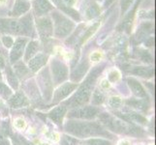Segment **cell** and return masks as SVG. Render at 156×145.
Segmentation results:
<instances>
[{
    "label": "cell",
    "mask_w": 156,
    "mask_h": 145,
    "mask_svg": "<svg viewBox=\"0 0 156 145\" xmlns=\"http://www.w3.org/2000/svg\"><path fill=\"white\" fill-rule=\"evenodd\" d=\"M65 130L69 135L74 136L78 138H92V137H110L112 136L108 132L107 129L101 123L87 120L68 119L64 125Z\"/></svg>",
    "instance_id": "obj_1"
},
{
    "label": "cell",
    "mask_w": 156,
    "mask_h": 145,
    "mask_svg": "<svg viewBox=\"0 0 156 145\" xmlns=\"http://www.w3.org/2000/svg\"><path fill=\"white\" fill-rule=\"evenodd\" d=\"M105 64H101L93 68V70L89 73V74L84 79V81L79 87L76 94H74L69 100L63 102L62 105H65L67 109H74V107L84 105L90 101L91 94L93 92V87L95 85L96 80H97L100 74L104 70Z\"/></svg>",
    "instance_id": "obj_2"
},
{
    "label": "cell",
    "mask_w": 156,
    "mask_h": 145,
    "mask_svg": "<svg viewBox=\"0 0 156 145\" xmlns=\"http://www.w3.org/2000/svg\"><path fill=\"white\" fill-rule=\"evenodd\" d=\"M98 117L101 124L106 129H109L110 131L115 132L118 135L136 137H142L144 136V132L142 129L117 116H112V114L105 112V113L99 114Z\"/></svg>",
    "instance_id": "obj_3"
},
{
    "label": "cell",
    "mask_w": 156,
    "mask_h": 145,
    "mask_svg": "<svg viewBox=\"0 0 156 145\" xmlns=\"http://www.w3.org/2000/svg\"><path fill=\"white\" fill-rule=\"evenodd\" d=\"M100 114V109L95 105H80L71 109L68 113V119L91 120Z\"/></svg>",
    "instance_id": "obj_4"
},
{
    "label": "cell",
    "mask_w": 156,
    "mask_h": 145,
    "mask_svg": "<svg viewBox=\"0 0 156 145\" xmlns=\"http://www.w3.org/2000/svg\"><path fill=\"white\" fill-rule=\"evenodd\" d=\"M55 20V35L57 38H65L74 28V22L59 13L52 14Z\"/></svg>",
    "instance_id": "obj_5"
},
{
    "label": "cell",
    "mask_w": 156,
    "mask_h": 145,
    "mask_svg": "<svg viewBox=\"0 0 156 145\" xmlns=\"http://www.w3.org/2000/svg\"><path fill=\"white\" fill-rule=\"evenodd\" d=\"M38 82H39V86L41 88V94L43 99L46 102H50L51 101V97L53 93V82L51 77L49 73V70L44 69L41 73L39 74V78H38Z\"/></svg>",
    "instance_id": "obj_6"
},
{
    "label": "cell",
    "mask_w": 156,
    "mask_h": 145,
    "mask_svg": "<svg viewBox=\"0 0 156 145\" xmlns=\"http://www.w3.org/2000/svg\"><path fill=\"white\" fill-rule=\"evenodd\" d=\"M51 77L53 85H60L65 82V80L69 78L68 68L63 62L53 59L51 63Z\"/></svg>",
    "instance_id": "obj_7"
},
{
    "label": "cell",
    "mask_w": 156,
    "mask_h": 145,
    "mask_svg": "<svg viewBox=\"0 0 156 145\" xmlns=\"http://www.w3.org/2000/svg\"><path fill=\"white\" fill-rule=\"evenodd\" d=\"M79 86L78 83L74 82H64L59 85V87L52 93L51 97V104L56 105L63 102L68 96L71 95L75 90H76Z\"/></svg>",
    "instance_id": "obj_8"
},
{
    "label": "cell",
    "mask_w": 156,
    "mask_h": 145,
    "mask_svg": "<svg viewBox=\"0 0 156 145\" xmlns=\"http://www.w3.org/2000/svg\"><path fill=\"white\" fill-rule=\"evenodd\" d=\"M26 43H27V39L26 38H19L13 44V48L10 52V60L12 63L18 62L19 59L23 56Z\"/></svg>",
    "instance_id": "obj_9"
},
{
    "label": "cell",
    "mask_w": 156,
    "mask_h": 145,
    "mask_svg": "<svg viewBox=\"0 0 156 145\" xmlns=\"http://www.w3.org/2000/svg\"><path fill=\"white\" fill-rule=\"evenodd\" d=\"M8 100H9V105L15 109L27 106L29 105L28 98L23 91H17L15 94H12V96Z\"/></svg>",
    "instance_id": "obj_10"
},
{
    "label": "cell",
    "mask_w": 156,
    "mask_h": 145,
    "mask_svg": "<svg viewBox=\"0 0 156 145\" xmlns=\"http://www.w3.org/2000/svg\"><path fill=\"white\" fill-rule=\"evenodd\" d=\"M117 117L121 118V119L125 120L131 124L137 123L140 125H147V119L146 117H144L142 114L136 113V112L128 111V112H116L115 114Z\"/></svg>",
    "instance_id": "obj_11"
},
{
    "label": "cell",
    "mask_w": 156,
    "mask_h": 145,
    "mask_svg": "<svg viewBox=\"0 0 156 145\" xmlns=\"http://www.w3.org/2000/svg\"><path fill=\"white\" fill-rule=\"evenodd\" d=\"M37 27L42 38H49L53 33V26L52 22L50 19L43 18L37 21Z\"/></svg>",
    "instance_id": "obj_12"
},
{
    "label": "cell",
    "mask_w": 156,
    "mask_h": 145,
    "mask_svg": "<svg viewBox=\"0 0 156 145\" xmlns=\"http://www.w3.org/2000/svg\"><path fill=\"white\" fill-rule=\"evenodd\" d=\"M127 84H128V86L130 87L132 93L136 97H138L140 99H144V100L147 99V93L146 92V90L143 87L141 82L138 81L137 79L133 78H128Z\"/></svg>",
    "instance_id": "obj_13"
},
{
    "label": "cell",
    "mask_w": 156,
    "mask_h": 145,
    "mask_svg": "<svg viewBox=\"0 0 156 145\" xmlns=\"http://www.w3.org/2000/svg\"><path fill=\"white\" fill-rule=\"evenodd\" d=\"M66 112H67V107L61 104L55 106V109H52L49 113H48V115H49V117L56 125L61 126L63 123V117L65 116Z\"/></svg>",
    "instance_id": "obj_14"
},
{
    "label": "cell",
    "mask_w": 156,
    "mask_h": 145,
    "mask_svg": "<svg viewBox=\"0 0 156 145\" xmlns=\"http://www.w3.org/2000/svg\"><path fill=\"white\" fill-rule=\"evenodd\" d=\"M47 61H48V56L46 54L39 53V54L35 55L28 61L29 71L33 72V73L38 72L42 67H44L46 65Z\"/></svg>",
    "instance_id": "obj_15"
},
{
    "label": "cell",
    "mask_w": 156,
    "mask_h": 145,
    "mask_svg": "<svg viewBox=\"0 0 156 145\" xmlns=\"http://www.w3.org/2000/svg\"><path fill=\"white\" fill-rule=\"evenodd\" d=\"M88 68H89V64H88L87 59H84V60L83 62H80L76 67V69L72 72V74H71L72 82L78 83L80 80L85 76V74H87Z\"/></svg>",
    "instance_id": "obj_16"
},
{
    "label": "cell",
    "mask_w": 156,
    "mask_h": 145,
    "mask_svg": "<svg viewBox=\"0 0 156 145\" xmlns=\"http://www.w3.org/2000/svg\"><path fill=\"white\" fill-rule=\"evenodd\" d=\"M34 9L38 16L44 15L52 9V6L49 2V0H35L34 1Z\"/></svg>",
    "instance_id": "obj_17"
},
{
    "label": "cell",
    "mask_w": 156,
    "mask_h": 145,
    "mask_svg": "<svg viewBox=\"0 0 156 145\" xmlns=\"http://www.w3.org/2000/svg\"><path fill=\"white\" fill-rule=\"evenodd\" d=\"M21 28H23V35L30 36L33 34V26H32L31 15H27L20 20Z\"/></svg>",
    "instance_id": "obj_18"
},
{
    "label": "cell",
    "mask_w": 156,
    "mask_h": 145,
    "mask_svg": "<svg viewBox=\"0 0 156 145\" xmlns=\"http://www.w3.org/2000/svg\"><path fill=\"white\" fill-rule=\"evenodd\" d=\"M30 8V4L26 1V0H17L15 4V7L13 10L12 15L17 17V16L23 15L24 13H26Z\"/></svg>",
    "instance_id": "obj_19"
},
{
    "label": "cell",
    "mask_w": 156,
    "mask_h": 145,
    "mask_svg": "<svg viewBox=\"0 0 156 145\" xmlns=\"http://www.w3.org/2000/svg\"><path fill=\"white\" fill-rule=\"evenodd\" d=\"M53 2H55L56 6H58L59 8H60L64 13L69 15L70 17H72L74 19H76V20H80V14L77 12V11H75L71 7H67L66 5L63 3L62 0H53Z\"/></svg>",
    "instance_id": "obj_20"
},
{
    "label": "cell",
    "mask_w": 156,
    "mask_h": 145,
    "mask_svg": "<svg viewBox=\"0 0 156 145\" xmlns=\"http://www.w3.org/2000/svg\"><path fill=\"white\" fill-rule=\"evenodd\" d=\"M131 73L136 76L148 78L154 76V69L151 67H136L132 70Z\"/></svg>",
    "instance_id": "obj_21"
},
{
    "label": "cell",
    "mask_w": 156,
    "mask_h": 145,
    "mask_svg": "<svg viewBox=\"0 0 156 145\" xmlns=\"http://www.w3.org/2000/svg\"><path fill=\"white\" fill-rule=\"evenodd\" d=\"M38 48H39V43L37 41H31L28 44L27 47H26V51H25V55H24L25 61H29L30 59L37 53Z\"/></svg>",
    "instance_id": "obj_22"
},
{
    "label": "cell",
    "mask_w": 156,
    "mask_h": 145,
    "mask_svg": "<svg viewBox=\"0 0 156 145\" xmlns=\"http://www.w3.org/2000/svg\"><path fill=\"white\" fill-rule=\"evenodd\" d=\"M6 78H7L8 83L11 85V87L15 90H18V88H19V78L10 67L6 68Z\"/></svg>",
    "instance_id": "obj_23"
},
{
    "label": "cell",
    "mask_w": 156,
    "mask_h": 145,
    "mask_svg": "<svg viewBox=\"0 0 156 145\" xmlns=\"http://www.w3.org/2000/svg\"><path fill=\"white\" fill-rule=\"evenodd\" d=\"M152 28L153 26L151 23H143L141 25V27H140V29L138 30L137 32V35H136V39L138 41H142L144 40V38H146L147 35L149 34L150 32L152 31Z\"/></svg>",
    "instance_id": "obj_24"
},
{
    "label": "cell",
    "mask_w": 156,
    "mask_h": 145,
    "mask_svg": "<svg viewBox=\"0 0 156 145\" xmlns=\"http://www.w3.org/2000/svg\"><path fill=\"white\" fill-rule=\"evenodd\" d=\"M14 73L16 74V76L18 78H24L29 73V70L25 67V65L23 63H17L16 65L14 66Z\"/></svg>",
    "instance_id": "obj_25"
},
{
    "label": "cell",
    "mask_w": 156,
    "mask_h": 145,
    "mask_svg": "<svg viewBox=\"0 0 156 145\" xmlns=\"http://www.w3.org/2000/svg\"><path fill=\"white\" fill-rule=\"evenodd\" d=\"M144 99H134V100H128L126 101V105L129 106H132L134 109H137L140 110H146L147 109V103L144 101Z\"/></svg>",
    "instance_id": "obj_26"
},
{
    "label": "cell",
    "mask_w": 156,
    "mask_h": 145,
    "mask_svg": "<svg viewBox=\"0 0 156 145\" xmlns=\"http://www.w3.org/2000/svg\"><path fill=\"white\" fill-rule=\"evenodd\" d=\"M90 99H91V103H92V105L97 106V105H100L105 101V96L102 91L96 89L95 91H93V94H91Z\"/></svg>",
    "instance_id": "obj_27"
},
{
    "label": "cell",
    "mask_w": 156,
    "mask_h": 145,
    "mask_svg": "<svg viewBox=\"0 0 156 145\" xmlns=\"http://www.w3.org/2000/svg\"><path fill=\"white\" fill-rule=\"evenodd\" d=\"M99 14H100V9L98 7V5L95 2L91 3L87 7V11H85V15H87V19H94L95 17H97Z\"/></svg>",
    "instance_id": "obj_28"
},
{
    "label": "cell",
    "mask_w": 156,
    "mask_h": 145,
    "mask_svg": "<svg viewBox=\"0 0 156 145\" xmlns=\"http://www.w3.org/2000/svg\"><path fill=\"white\" fill-rule=\"evenodd\" d=\"M123 104V101L120 97L118 96H112L107 101V105H109L111 109H118Z\"/></svg>",
    "instance_id": "obj_29"
},
{
    "label": "cell",
    "mask_w": 156,
    "mask_h": 145,
    "mask_svg": "<svg viewBox=\"0 0 156 145\" xmlns=\"http://www.w3.org/2000/svg\"><path fill=\"white\" fill-rule=\"evenodd\" d=\"M87 145H112V143L104 138H90L85 141Z\"/></svg>",
    "instance_id": "obj_30"
},
{
    "label": "cell",
    "mask_w": 156,
    "mask_h": 145,
    "mask_svg": "<svg viewBox=\"0 0 156 145\" xmlns=\"http://www.w3.org/2000/svg\"><path fill=\"white\" fill-rule=\"evenodd\" d=\"M12 91L6 84L0 81V96H2L4 99H9L12 96Z\"/></svg>",
    "instance_id": "obj_31"
},
{
    "label": "cell",
    "mask_w": 156,
    "mask_h": 145,
    "mask_svg": "<svg viewBox=\"0 0 156 145\" xmlns=\"http://www.w3.org/2000/svg\"><path fill=\"white\" fill-rule=\"evenodd\" d=\"M100 24V21H97V22H96L95 24H93V26H91V27L87 31V33H85L84 35H83V37L82 38V41H80V44H83V42H85L87 41L89 37L92 35L94 32H95V30L97 29V27H98V25Z\"/></svg>",
    "instance_id": "obj_32"
},
{
    "label": "cell",
    "mask_w": 156,
    "mask_h": 145,
    "mask_svg": "<svg viewBox=\"0 0 156 145\" xmlns=\"http://www.w3.org/2000/svg\"><path fill=\"white\" fill-rule=\"evenodd\" d=\"M78 144V139L74 138L69 136H63L61 145H77Z\"/></svg>",
    "instance_id": "obj_33"
},
{
    "label": "cell",
    "mask_w": 156,
    "mask_h": 145,
    "mask_svg": "<svg viewBox=\"0 0 156 145\" xmlns=\"http://www.w3.org/2000/svg\"><path fill=\"white\" fill-rule=\"evenodd\" d=\"M2 43L6 47H11L14 44V40L12 37H10V36H4L2 38Z\"/></svg>",
    "instance_id": "obj_34"
},
{
    "label": "cell",
    "mask_w": 156,
    "mask_h": 145,
    "mask_svg": "<svg viewBox=\"0 0 156 145\" xmlns=\"http://www.w3.org/2000/svg\"><path fill=\"white\" fill-rule=\"evenodd\" d=\"M132 2H133V0H122L121 1V12H122V14H124L126 12V10L130 7Z\"/></svg>",
    "instance_id": "obj_35"
},
{
    "label": "cell",
    "mask_w": 156,
    "mask_h": 145,
    "mask_svg": "<svg viewBox=\"0 0 156 145\" xmlns=\"http://www.w3.org/2000/svg\"><path fill=\"white\" fill-rule=\"evenodd\" d=\"M118 78H119V73H118L117 71H112V72L110 73V74H109V79H110V81H112V82H115Z\"/></svg>",
    "instance_id": "obj_36"
},
{
    "label": "cell",
    "mask_w": 156,
    "mask_h": 145,
    "mask_svg": "<svg viewBox=\"0 0 156 145\" xmlns=\"http://www.w3.org/2000/svg\"><path fill=\"white\" fill-rule=\"evenodd\" d=\"M0 145H10L8 139L5 137L1 133H0Z\"/></svg>",
    "instance_id": "obj_37"
},
{
    "label": "cell",
    "mask_w": 156,
    "mask_h": 145,
    "mask_svg": "<svg viewBox=\"0 0 156 145\" xmlns=\"http://www.w3.org/2000/svg\"><path fill=\"white\" fill-rule=\"evenodd\" d=\"M8 112V109H7V106H5L4 105H2L0 103V114H3V115H6Z\"/></svg>",
    "instance_id": "obj_38"
},
{
    "label": "cell",
    "mask_w": 156,
    "mask_h": 145,
    "mask_svg": "<svg viewBox=\"0 0 156 145\" xmlns=\"http://www.w3.org/2000/svg\"><path fill=\"white\" fill-rule=\"evenodd\" d=\"M146 44H147L148 47H150V46L154 45V38H153V37H149L148 39H147V41H146Z\"/></svg>",
    "instance_id": "obj_39"
},
{
    "label": "cell",
    "mask_w": 156,
    "mask_h": 145,
    "mask_svg": "<svg viewBox=\"0 0 156 145\" xmlns=\"http://www.w3.org/2000/svg\"><path fill=\"white\" fill-rule=\"evenodd\" d=\"M64 2H65L67 7H71V6H73V5L75 4L76 0H64Z\"/></svg>",
    "instance_id": "obj_40"
},
{
    "label": "cell",
    "mask_w": 156,
    "mask_h": 145,
    "mask_svg": "<svg viewBox=\"0 0 156 145\" xmlns=\"http://www.w3.org/2000/svg\"><path fill=\"white\" fill-rule=\"evenodd\" d=\"M2 68H5V61L2 58V56L0 55V69H2Z\"/></svg>",
    "instance_id": "obj_41"
},
{
    "label": "cell",
    "mask_w": 156,
    "mask_h": 145,
    "mask_svg": "<svg viewBox=\"0 0 156 145\" xmlns=\"http://www.w3.org/2000/svg\"><path fill=\"white\" fill-rule=\"evenodd\" d=\"M100 57H101L100 53H94V54H93L92 56H91V58H92L94 61H96V60H97V59H99Z\"/></svg>",
    "instance_id": "obj_42"
},
{
    "label": "cell",
    "mask_w": 156,
    "mask_h": 145,
    "mask_svg": "<svg viewBox=\"0 0 156 145\" xmlns=\"http://www.w3.org/2000/svg\"><path fill=\"white\" fill-rule=\"evenodd\" d=\"M20 141H21V142H20V144H21V145H32V144H31V143H29L27 140H25L24 138H21V139H20Z\"/></svg>",
    "instance_id": "obj_43"
},
{
    "label": "cell",
    "mask_w": 156,
    "mask_h": 145,
    "mask_svg": "<svg viewBox=\"0 0 156 145\" xmlns=\"http://www.w3.org/2000/svg\"><path fill=\"white\" fill-rule=\"evenodd\" d=\"M118 145H130V143H129L127 140H121Z\"/></svg>",
    "instance_id": "obj_44"
},
{
    "label": "cell",
    "mask_w": 156,
    "mask_h": 145,
    "mask_svg": "<svg viewBox=\"0 0 156 145\" xmlns=\"http://www.w3.org/2000/svg\"><path fill=\"white\" fill-rule=\"evenodd\" d=\"M2 79V74H1V73H0V80Z\"/></svg>",
    "instance_id": "obj_45"
},
{
    "label": "cell",
    "mask_w": 156,
    "mask_h": 145,
    "mask_svg": "<svg viewBox=\"0 0 156 145\" xmlns=\"http://www.w3.org/2000/svg\"><path fill=\"white\" fill-rule=\"evenodd\" d=\"M43 145H49V144H48V143H46V144H43Z\"/></svg>",
    "instance_id": "obj_46"
}]
</instances>
